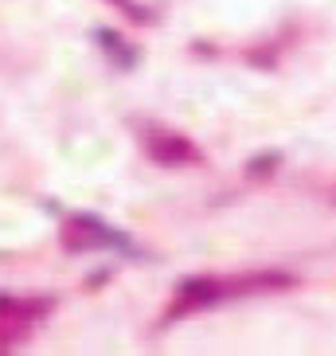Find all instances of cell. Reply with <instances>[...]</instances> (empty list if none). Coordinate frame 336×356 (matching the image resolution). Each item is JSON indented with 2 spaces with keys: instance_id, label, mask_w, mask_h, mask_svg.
Instances as JSON below:
<instances>
[{
  "instance_id": "6da1fadb",
  "label": "cell",
  "mask_w": 336,
  "mask_h": 356,
  "mask_svg": "<svg viewBox=\"0 0 336 356\" xmlns=\"http://www.w3.org/2000/svg\"><path fill=\"white\" fill-rule=\"evenodd\" d=\"M51 309L47 298H12L0 293V353H16V345L28 341L40 317Z\"/></svg>"
},
{
  "instance_id": "7a4b0ae2",
  "label": "cell",
  "mask_w": 336,
  "mask_h": 356,
  "mask_svg": "<svg viewBox=\"0 0 336 356\" xmlns=\"http://www.w3.org/2000/svg\"><path fill=\"white\" fill-rule=\"evenodd\" d=\"M121 235L106 227L102 220H90V216H71L63 220V247L67 251H102V247H117Z\"/></svg>"
},
{
  "instance_id": "277c9868",
  "label": "cell",
  "mask_w": 336,
  "mask_h": 356,
  "mask_svg": "<svg viewBox=\"0 0 336 356\" xmlns=\"http://www.w3.org/2000/svg\"><path fill=\"white\" fill-rule=\"evenodd\" d=\"M114 4H117V8H121V12H133V16H145V12H141V8H137V4H133V0H114Z\"/></svg>"
},
{
  "instance_id": "3957f363",
  "label": "cell",
  "mask_w": 336,
  "mask_h": 356,
  "mask_svg": "<svg viewBox=\"0 0 336 356\" xmlns=\"http://www.w3.org/2000/svg\"><path fill=\"white\" fill-rule=\"evenodd\" d=\"M145 149H149V157L157 161V165H196V161H200V153H196L184 137L172 134V129H165V126L149 129Z\"/></svg>"
}]
</instances>
